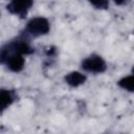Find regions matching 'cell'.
Returning <instances> with one entry per match:
<instances>
[{"instance_id": "6da1fadb", "label": "cell", "mask_w": 134, "mask_h": 134, "mask_svg": "<svg viewBox=\"0 0 134 134\" xmlns=\"http://www.w3.org/2000/svg\"><path fill=\"white\" fill-rule=\"evenodd\" d=\"M26 29L28 32L39 36V35H46L49 29H50V25L47 19L43 18V17H37V18H32L28 21L27 25H26Z\"/></svg>"}, {"instance_id": "7a4b0ae2", "label": "cell", "mask_w": 134, "mask_h": 134, "mask_svg": "<svg viewBox=\"0 0 134 134\" xmlns=\"http://www.w3.org/2000/svg\"><path fill=\"white\" fill-rule=\"evenodd\" d=\"M82 68L89 72L100 73L106 70V63L100 57L93 54L86 58L82 62Z\"/></svg>"}, {"instance_id": "3957f363", "label": "cell", "mask_w": 134, "mask_h": 134, "mask_svg": "<svg viewBox=\"0 0 134 134\" xmlns=\"http://www.w3.org/2000/svg\"><path fill=\"white\" fill-rule=\"evenodd\" d=\"M31 5L32 1L30 0H14L7 4V10L14 15L24 17Z\"/></svg>"}, {"instance_id": "277c9868", "label": "cell", "mask_w": 134, "mask_h": 134, "mask_svg": "<svg viewBox=\"0 0 134 134\" xmlns=\"http://www.w3.org/2000/svg\"><path fill=\"white\" fill-rule=\"evenodd\" d=\"M4 62H6L8 68L12 71L18 72V71H21L23 69V66H24V62L25 61L23 59V55L18 54V53H15V54H12V55L7 57Z\"/></svg>"}, {"instance_id": "5b68a950", "label": "cell", "mask_w": 134, "mask_h": 134, "mask_svg": "<svg viewBox=\"0 0 134 134\" xmlns=\"http://www.w3.org/2000/svg\"><path fill=\"white\" fill-rule=\"evenodd\" d=\"M65 81L68 85L75 87V86H80V85L84 84L85 81H86V76L81 72L73 71V72H70V73L66 74Z\"/></svg>"}, {"instance_id": "8992f818", "label": "cell", "mask_w": 134, "mask_h": 134, "mask_svg": "<svg viewBox=\"0 0 134 134\" xmlns=\"http://www.w3.org/2000/svg\"><path fill=\"white\" fill-rule=\"evenodd\" d=\"M13 102V97L7 90L0 89V111L7 108Z\"/></svg>"}, {"instance_id": "52a82bcc", "label": "cell", "mask_w": 134, "mask_h": 134, "mask_svg": "<svg viewBox=\"0 0 134 134\" xmlns=\"http://www.w3.org/2000/svg\"><path fill=\"white\" fill-rule=\"evenodd\" d=\"M118 85H119L121 88H124V89H126V90H128V91H130V92H133V90H134L133 75L124 76L121 80L118 81Z\"/></svg>"}, {"instance_id": "ba28073f", "label": "cell", "mask_w": 134, "mask_h": 134, "mask_svg": "<svg viewBox=\"0 0 134 134\" xmlns=\"http://www.w3.org/2000/svg\"><path fill=\"white\" fill-rule=\"evenodd\" d=\"M91 4L95 6L96 8H107L108 6V1L104 0H98V1H91Z\"/></svg>"}]
</instances>
